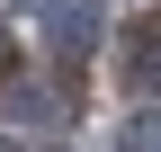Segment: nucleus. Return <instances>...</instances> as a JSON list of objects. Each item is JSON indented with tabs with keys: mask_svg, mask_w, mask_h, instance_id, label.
Returning a JSON list of instances; mask_svg holds the SVG:
<instances>
[{
	"mask_svg": "<svg viewBox=\"0 0 161 152\" xmlns=\"http://www.w3.org/2000/svg\"><path fill=\"white\" fill-rule=\"evenodd\" d=\"M125 63H134V81H143V90H161V18H143V27H134Z\"/></svg>",
	"mask_w": 161,
	"mask_h": 152,
	"instance_id": "obj_1",
	"label": "nucleus"
},
{
	"mask_svg": "<svg viewBox=\"0 0 161 152\" xmlns=\"http://www.w3.org/2000/svg\"><path fill=\"white\" fill-rule=\"evenodd\" d=\"M125 152H161V117H134L125 125Z\"/></svg>",
	"mask_w": 161,
	"mask_h": 152,
	"instance_id": "obj_2",
	"label": "nucleus"
},
{
	"mask_svg": "<svg viewBox=\"0 0 161 152\" xmlns=\"http://www.w3.org/2000/svg\"><path fill=\"white\" fill-rule=\"evenodd\" d=\"M0 72H9V27H0Z\"/></svg>",
	"mask_w": 161,
	"mask_h": 152,
	"instance_id": "obj_3",
	"label": "nucleus"
},
{
	"mask_svg": "<svg viewBox=\"0 0 161 152\" xmlns=\"http://www.w3.org/2000/svg\"><path fill=\"white\" fill-rule=\"evenodd\" d=\"M0 152H27V143H9V134H0Z\"/></svg>",
	"mask_w": 161,
	"mask_h": 152,
	"instance_id": "obj_4",
	"label": "nucleus"
}]
</instances>
